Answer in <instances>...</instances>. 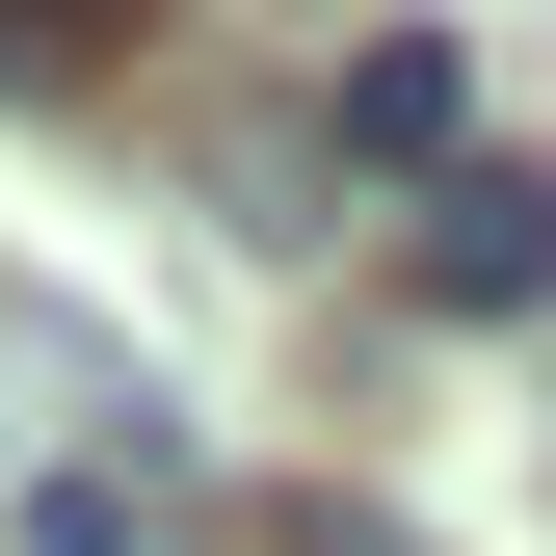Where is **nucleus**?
Wrapping results in <instances>:
<instances>
[{"instance_id":"obj_1","label":"nucleus","mask_w":556,"mask_h":556,"mask_svg":"<svg viewBox=\"0 0 556 556\" xmlns=\"http://www.w3.org/2000/svg\"><path fill=\"white\" fill-rule=\"evenodd\" d=\"M425 292H451V318H556V186H530V160H451V186H425Z\"/></svg>"},{"instance_id":"obj_2","label":"nucleus","mask_w":556,"mask_h":556,"mask_svg":"<svg viewBox=\"0 0 556 556\" xmlns=\"http://www.w3.org/2000/svg\"><path fill=\"white\" fill-rule=\"evenodd\" d=\"M344 160H371V186H451V160H477V80H451V27H371V53H344Z\"/></svg>"},{"instance_id":"obj_3","label":"nucleus","mask_w":556,"mask_h":556,"mask_svg":"<svg viewBox=\"0 0 556 556\" xmlns=\"http://www.w3.org/2000/svg\"><path fill=\"white\" fill-rule=\"evenodd\" d=\"M27 556H132V477H27Z\"/></svg>"},{"instance_id":"obj_4","label":"nucleus","mask_w":556,"mask_h":556,"mask_svg":"<svg viewBox=\"0 0 556 556\" xmlns=\"http://www.w3.org/2000/svg\"><path fill=\"white\" fill-rule=\"evenodd\" d=\"M239 556H397V530H371V504H265Z\"/></svg>"}]
</instances>
